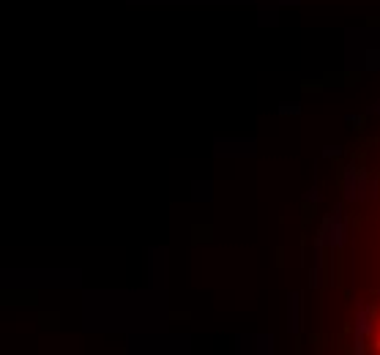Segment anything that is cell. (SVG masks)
<instances>
[{
  "instance_id": "3957f363",
  "label": "cell",
  "mask_w": 380,
  "mask_h": 355,
  "mask_svg": "<svg viewBox=\"0 0 380 355\" xmlns=\"http://www.w3.org/2000/svg\"><path fill=\"white\" fill-rule=\"evenodd\" d=\"M323 156H339V148L337 145H328V148L323 150Z\"/></svg>"
},
{
  "instance_id": "277c9868",
  "label": "cell",
  "mask_w": 380,
  "mask_h": 355,
  "mask_svg": "<svg viewBox=\"0 0 380 355\" xmlns=\"http://www.w3.org/2000/svg\"><path fill=\"white\" fill-rule=\"evenodd\" d=\"M369 112H380V101H378V104L372 106V109H369Z\"/></svg>"
},
{
  "instance_id": "6da1fadb",
  "label": "cell",
  "mask_w": 380,
  "mask_h": 355,
  "mask_svg": "<svg viewBox=\"0 0 380 355\" xmlns=\"http://www.w3.org/2000/svg\"><path fill=\"white\" fill-rule=\"evenodd\" d=\"M290 331H298V295L290 298Z\"/></svg>"
},
{
  "instance_id": "5b68a950",
  "label": "cell",
  "mask_w": 380,
  "mask_h": 355,
  "mask_svg": "<svg viewBox=\"0 0 380 355\" xmlns=\"http://www.w3.org/2000/svg\"><path fill=\"white\" fill-rule=\"evenodd\" d=\"M375 347H378V350H380V336H378V339H375Z\"/></svg>"
},
{
  "instance_id": "7a4b0ae2",
  "label": "cell",
  "mask_w": 380,
  "mask_h": 355,
  "mask_svg": "<svg viewBox=\"0 0 380 355\" xmlns=\"http://www.w3.org/2000/svg\"><path fill=\"white\" fill-rule=\"evenodd\" d=\"M279 112H282V115H298V112H301V106H298V104H293V106H279Z\"/></svg>"
},
{
  "instance_id": "8992f818",
  "label": "cell",
  "mask_w": 380,
  "mask_h": 355,
  "mask_svg": "<svg viewBox=\"0 0 380 355\" xmlns=\"http://www.w3.org/2000/svg\"><path fill=\"white\" fill-rule=\"evenodd\" d=\"M378 328H380V322H378Z\"/></svg>"
}]
</instances>
